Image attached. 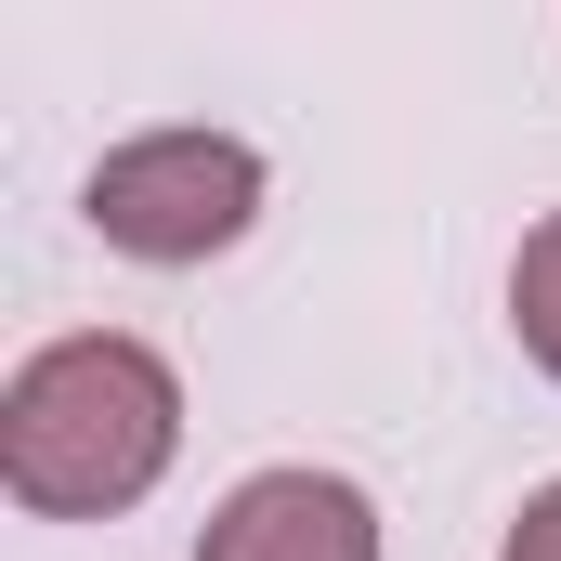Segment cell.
<instances>
[{
    "mask_svg": "<svg viewBox=\"0 0 561 561\" xmlns=\"http://www.w3.org/2000/svg\"><path fill=\"white\" fill-rule=\"evenodd\" d=\"M170 457H183V379L157 340L79 327L0 379V483L39 523H118L131 496H157Z\"/></svg>",
    "mask_w": 561,
    "mask_h": 561,
    "instance_id": "1",
    "label": "cell"
},
{
    "mask_svg": "<svg viewBox=\"0 0 561 561\" xmlns=\"http://www.w3.org/2000/svg\"><path fill=\"white\" fill-rule=\"evenodd\" d=\"M196 561H379V510L340 470H249L209 510Z\"/></svg>",
    "mask_w": 561,
    "mask_h": 561,
    "instance_id": "3",
    "label": "cell"
},
{
    "mask_svg": "<svg viewBox=\"0 0 561 561\" xmlns=\"http://www.w3.org/2000/svg\"><path fill=\"white\" fill-rule=\"evenodd\" d=\"M79 209H92V236L118 262H157L170 275V262H209V249H236L262 222V157L236 131H144L118 157H92Z\"/></svg>",
    "mask_w": 561,
    "mask_h": 561,
    "instance_id": "2",
    "label": "cell"
},
{
    "mask_svg": "<svg viewBox=\"0 0 561 561\" xmlns=\"http://www.w3.org/2000/svg\"><path fill=\"white\" fill-rule=\"evenodd\" d=\"M496 561H561V483H536V496H523V523L496 536Z\"/></svg>",
    "mask_w": 561,
    "mask_h": 561,
    "instance_id": "5",
    "label": "cell"
},
{
    "mask_svg": "<svg viewBox=\"0 0 561 561\" xmlns=\"http://www.w3.org/2000/svg\"><path fill=\"white\" fill-rule=\"evenodd\" d=\"M510 327H523V353L561 379V209L523 236V262H510Z\"/></svg>",
    "mask_w": 561,
    "mask_h": 561,
    "instance_id": "4",
    "label": "cell"
}]
</instances>
